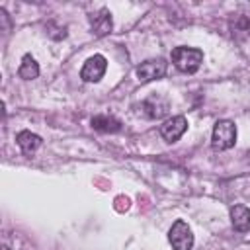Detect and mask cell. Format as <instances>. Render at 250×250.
<instances>
[{"label": "cell", "instance_id": "8", "mask_svg": "<svg viewBox=\"0 0 250 250\" xmlns=\"http://www.w3.org/2000/svg\"><path fill=\"white\" fill-rule=\"evenodd\" d=\"M230 223L234 230L248 232L250 230V209L246 205H232L230 207Z\"/></svg>", "mask_w": 250, "mask_h": 250}, {"label": "cell", "instance_id": "14", "mask_svg": "<svg viewBox=\"0 0 250 250\" xmlns=\"http://www.w3.org/2000/svg\"><path fill=\"white\" fill-rule=\"evenodd\" d=\"M2 250H10V248H6V246H4V248H2Z\"/></svg>", "mask_w": 250, "mask_h": 250}, {"label": "cell", "instance_id": "7", "mask_svg": "<svg viewBox=\"0 0 250 250\" xmlns=\"http://www.w3.org/2000/svg\"><path fill=\"white\" fill-rule=\"evenodd\" d=\"M168 111V102H164L158 96H152L141 104V113L148 119H158Z\"/></svg>", "mask_w": 250, "mask_h": 250}, {"label": "cell", "instance_id": "6", "mask_svg": "<svg viewBox=\"0 0 250 250\" xmlns=\"http://www.w3.org/2000/svg\"><path fill=\"white\" fill-rule=\"evenodd\" d=\"M186 129H188V119L184 115H174L160 125V135L166 143H176L186 133Z\"/></svg>", "mask_w": 250, "mask_h": 250}, {"label": "cell", "instance_id": "9", "mask_svg": "<svg viewBox=\"0 0 250 250\" xmlns=\"http://www.w3.org/2000/svg\"><path fill=\"white\" fill-rule=\"evenodd\" d=\"M90 25H92V31L102 37V35H107L113 27V21H111V14L107 10H100L98 14L90 16Z\"/></svg>", "mask_w": 250, "mask_h": 250}, {"label": "cell", "instance_id": "12", "mask_svg": "<svg viewBox=\"0 0 250 250\" xmlns=\"http://www.w3.org/2000/svg\"><path fill=\"white\" fill-rule=\"evenodd\" d=\"M18 74H20V78H23V80H33V78L39 76V64L35 62V59H33L31 55H25V57L21 59L20 68H18Z\"/></svg>", "mask_w": 250, "mask_h": 250}, {"label": "cell", "instance_id": "3", "mask_svg": "<svg viewBox=\"0 0 250 250\" xmlns=\"http://www.w3.org/2000/svg\"><path fill=\"white\" fill-rule=\"evenodd\" d=\"M168 240H170L174 250H191V246H193V232H191V229H189V225L186 221L178 219L172 225L170 232H168Z\"/></svg>", "mask_w": 250, "mask_h": 250}, {"label": "cell", "instance_id": "10", "mask_svg": "<svg viewBox=\"0 0 250 250\" xmlns=\"http://www.w3.org/2000/svg\"><path fill=\"white\" fill-rule=\"evenodd\" d=\"M16 141H18V146L21 148V152H23L25 156H31V154L41 146V143H43L41 137L35 135V133H31V131H21V133H18Z\"/></svg>", "mask_w": 250, "mask_h": 250}, {"label": "cell", "instance_id": "5", "mask_svg": "<svg viewBox=\"0 0 250 250\" xmlns=\"http://www.w3.org/2000/svg\"><path fill=\"white\" fill-rule=\"evenodd\" d=\"M166 68H168V62L164 59H150V61H145L137 66V76L141 82L158 80L166 74Z\"/></svg>", "mask_w": 250, "mask_h": 250}, {"label": "cell", "instance_id": "4", "mask_svg": "<svg viewBox=\"0 0 250 250\" xmlns=\"http://www.w3.org/2000/svg\"><path fill=\"white\" fill-rule=\"evenodd\" d=\"M105 68H107L105 57L104 55H94L84 62V66L80 70V78L84 82H100L102 76L105 74Z\"/></svg>", "mask_w": 250, "mask_h": 250}, {"label": "cell", "instance_id": "1", "mask_svg": "<svg viewBox=\"0 0 250 250\" xmlns=\"http://www.w3.org/2000/svg\"><path fill=\"white\" fill-rule=\"evenodd\" d=\"M172 62L182 72H195L203 62V51L193 47H176L172 51Z\"/></svg>", "mask_w": 250, "mask_h": 250}, {"label": "cell", "instance_id": "2", "mask_svg": "<svg viewBox=\"0 0 250 250\" xmlns=\"http://www.w3.org/2000/svg\"><path fill=\"white\" fill-rule=\"evenodd\" d=\"M236 143V125L229 119H221L215 123L213 127V137H211V145L217 150H227L230 146H234Z\"/></svg>", "mask_w": 250, "mask_h": 250}, {"label": "cell", "instance_id": "11", "mask_svg": "<svg viewBox=\"0 0 250 250\" xmlns=\"http://www.w3.org/2000/svg\"><path fill=\"white\" fill-rule=\"evenodd\" d=\"M92 127L102 133H117L121 129V121L113 115H96L92 117Z\"/></svg>", "mask_w": 250, "mask_h": 250}, {"label": "cell", "instance_id": "13", "mask_svg": "<svg viewBox=\"0 0 250 250\" xmlns=\"http://www.w3.org/2000/svg\"><path fill=\"white\" fill-rule=\"evenodd\" d=\"M232 29H234V31H244V33L248 35V33H250V18H244V16L238 18V21L232 25ZM234 31H232V33H234Z\"/></svg>", "mask_w": 250, "mask_h": 250}]
</instances>
